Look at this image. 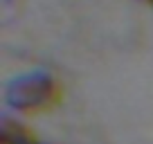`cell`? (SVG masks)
I'll list each match as a JSON object with an SVG mask.
<instances>
[{
  "label": "cell",
  "instance_id": "3",
  "mask_svg": "<svg viewBox=\"0 0 153 144\" xmlns=\"http://www.w3.org/2000/svg\"><path fill=\"white\" fill-rule=\"evenodd\" d=\"M146 2H151V0H146Z\"/></svg>",
  "mask_w": 153,
  "mask_h": 144
},
{
  "label": "cell",
  "instance_id": "4",
  "mask_svg": "<svg viewBox=\"0 0 153 144\" xmlns=\"http://www.w3.org/2000/svg\"><path fill=\"white\" fill-rule=\"evenodd\" d=\"M151 5H153V0H151Z\"/></svg>",
  "mask_w": 153,
  "mask_h": 144
},
{
  "label": "cell",
  "instance_id": "2",
  "mask_svg": "<svg viewBox=\"0 0 153 144\" xmlns=\"http://www.w3.org/2000/svg\"><path fill=\"white\" fill-rule=\"evenodd\" d=\"M0 144H41V140L20 120L2 115V120H0Z\"/></svg>",
  "mask_w": 153,
  "mask_h": 144
},
{
  "label": "cell",
  "instance_id": "5",
  "mask_svg": "<svg viewBox=\"0 0 153 144\" xmlns=\"http://www.w3.org/2000/svg\"><path fill=\"white\" fill-rule=\"evenodd\" d=\"M41 144H43V142H41Z\"/></svg>",
  "mask_w": 153,
  "mask_h": 144
},
{
  "label": "cell",
  "instance_id": "1",
  "mask_svg": "<svg viewBox=\"0 0 153 144\" xmlns=\"http://www.w3.org/2000/svg\"><path fill=\"white\" fill-rule=\"evenodd\" d=\"M63 88L48 72H29L11 79L5 90V101L18 115H41L61 104Z\"/></svg>",
  "mask_w": 153,
  "mask_h": 144
}]
</instances>
